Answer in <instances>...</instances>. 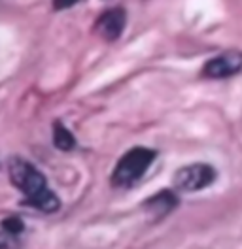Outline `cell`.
<instances>
[{"mask_svg":"<svg viewBox=\"0 0 242 249\" xmlns=\"http://www.w3.org/2000/svg\"><path fill=\"white\" fill-rule=\"evenodd\" d=\"M8 174L14 187L25 196V204L44 213H53L60 208L59 196L49 189L45 176L29 160L12 157L8 160Z\"/></svg>","mask_w":242,"mask_h":249,"instance_id":"cell-1","label":"cell"},{"mask_svg":"<svg viewBox=\"0 0 242 249\" xmlns=\"http://www.w3.org/2000/svg\"><path fill=\"white\" fill-rule=\"evenodd\" d=\"M155 151L148 147H133L125 155L121 157L112 172V185L114 187H131L135 181H138L146 170L155 160Z\"/></svg>","mask_w":242,"mask_h":249,"instance_id":"cell-2","label":"cell"},{"mask_svg":"<svg viewBox=\"0 0 242 249\" xmlns=\"http://www.w3.org/2000/svg\"><path fill=\"white\" fill-rule=\"evenodd\" d=\"M216 181V168L204 162L187 164L174 174L172 185L182 193H195L202 191Z\"/></svg>","mask_w":242,"mask_h":249,"instance_id":"cell-3","label":"cell"},{"mask_svg":"<svg viewBox=\"0 0 242 249\" xmlns=\"http://www.w3.org/2000/svg\"><path fill=\"white\" fill-rule=\"evenodd\" d=\"M242 70V53L237 49L225 51L204 64L202 76L208 79H223L239 74Z\"/></svg>","mask_w":242,"mask_h":249,"instance_id":"cell-4","label":"cell"},{"mask_svg":"<svg viewBox=\"0 0 242 249\" xmlns=\"http://www.w3.org/2000/svg\"><path fill=\"white\" fill-rule=\"evenodd\" d=\"M125 23H127V14L123 8H112L104 12L102 16L99 17L97 21V32L108 40V42H114L118 40L121 34H123V29H125Z\"/></svg>","mask_w":242,"mask_h":249,"instance_id":"cell-5","label":"cell"},{"mask_svg":"<svg viewBox=\"0 0 242 249\" xmlns=\"http://www.w3.org/2000/svg\"><path fill=\"white\" fill-rule=\"evenodd\" d=\"M174 206H176V196H174L170 191H161L159 195L148 198V202L144 204V208L153 210L157 215H165V213H168Z\"/></svg>","mask_w":242,"mask_h":249,"instance_id":"cell-6","label":"cell"},{"mask_svg":"<svg viewBox=\"0 0 242 249\" xmlns=\"http://www.w3.org/2000/svg\"><path fill=\"white\" fill-rule=\"evenodd\" d=\"M53 143H55V147L60 149V151H70V149L76 147L74 134L62 123H59V121L53 124Z\"/></svg>","mask_w":242,"mask_h":249,"instance_id":"cell-7","label":"cell"},{"mask_svg":"<svg viewBox=\"0 0 242 249\" xmlns=\"http://www.w3.org/2000/svg\"><path fill=\"white\" fill-rule=\"evenodd\" d=\"M0 227H2V231L8 234V236H19V234L25 231V223L17 217V215H10V217L2 219Z\"/></svg>","mask_w":242,"mask_h":249,"instance_id":"cell-8","label":"cell"},{"mask_svg":"<svg viewBox=\"0 0 242 249\" xmlns=\"http://www.w3.org/2000/svg\"><path fill=\"white\" fill-rule=\"evenodd\" d=\"M80 0H53V8L55 10H68L72 8L74 4H78Z\"/></svg>","mask_w":242,"mask_h":249,"instance_id":"cell-9","label":"cell"},{"mask_svg":"<svg viewBox=\"0 0 242 249\" xmlns=\"http://www.w3.org/2000/svg\"><path fill=\"white\" fill-rule=\"evenodd\" d=\"M0 249H2V246H0Z\"/></svg>","mask_w":242,"mask_h":249,"instance_id":"cell-10","label":"cell"}]
</instances>
